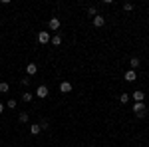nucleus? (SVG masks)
Here are the masks:
<instances>
[{"mask_svg": "<svg viewBox=\"0 0 149 147\" xmlns=\"http://www.w3.org/2000/svg\"><path fill=\"white\" fill-rule=\"evenodd\" d=\"M133 111H135V115H137V117H145L147 109H145L143 102H139V103H135V105H133Z\"/></svg>", "mask_w": 149, "mask_h": 147, "instance_id": "obj_1", "label": "nucleus"}, {"mask_svg": "<svg viewBox=\"0 0 149 147\" xmlns=\"http://www.w3.org/2000/svg\"><path fill=\"white\" fill-rule=\"evenodd\" d=\"M36 95H38V98H48V88H46V86H38Z\"/></svg>", "mask_w": 149, "mask_h": 147, "instance_id": "obj_2", "label": "nucleus"}, {"mask_svg": "<svg viewBox=\"0 0 149 147\" xmlns=\"http://www.w3.org/2000/svg\"><path fill=\"white\" fill-rule=\"evenodd\" d=\"M38 42H40V44H48V42H50V34H48V32H40V34H38Z\"/></svg>", "mask_w": 149, "mask_h": 147, "instance_id": "obj_3", "label": "nucleus"}, {"mask_svg": "<svg viewBox=\"0 0 149 147\" xmlns=\"http://www.w3.org/2000/svg\"><path fill=\"white\" fill-rule=\"evenodd\" d=\"M60 91H62V93H70V91H72V84H70V82H62V84H60Z\"/></svg>", "mask_w": 149, "mask_h": 147, "instance_id": "obj_4", "label": "nucleus"}, {"mask_svg": "<svg viewBox=\"0 0 149 147\" xmlns=\"http://www.w3.org/2000/svg\"><path fill=\"white\" fill-rule=\"evenodd\" d=\"M131 95H133V100H135V103H139V102H143V98H145V93H143V91H141V90H137V91H133V93H131Z\"/></svg>", "mask_w": 149, "mask_h": 147, "instance_id": "obj_5", "label": "nucleus"}, {"mask_svg": "<svg viewBox=\"0 0 149 147\" xmlns=\"http://www.w3.org/2000/svg\"><path fill=\"white\" fill-rule=\"evenodd\" d=\"M103 24H105V18H103V16H100V14H97V16H95V18H93V26H95V28H102Z\"/></svg>", "mask_w": 149, "mask_h": 147, "instance_id": "obj_6", "label": "nucleus"}, {"mask_svg": "<svg viewBox=\"0 0 149 147\" xmlns=\"http://www.w3.org/2000/svg\"><path fill=\"white\" fill-rule=\"evenodd\" d=\"M48 28H50V30H58V28H60V20H58V18H50Z\"/></svg>", "mask_w": 149, "mask_h": 147, "instance_id": "obj_7", "label": "nucleus"}, {"mask_svg": "<svg viewBox=\"0 0 149 147\" xmlns=\"http://www.w3.org/2000/svg\"><path fill=\"white\" fill-rule=\"evenodd\" d=\"M125 79L127 82H135V79H137V74H135L133 70H127L125 72Z\"/></svg>", "mask_w": 149, "mask_h": 147, "instance_id": "obj_8", "label": "nucleus"}, {"mask_svg": "<svg viewBox=\"0 0 149 147\" xmlns=\"http://www.w3.org/2000/svg\"><path fill=\"white\" fill-rule=\"evenodd\" d=\"M36 72H38V66H36V64H28V66H26V74H28V76H34Z\"/></svg>", "mask_w": 149, "mask_h": 147, "instance_id": "obj_9", "label": "nucleus"}, {"mask_svg": "<svg viewBox=\"0 0 149 147\" xmlns=\"http://www.w3.org/2000/svg\"><path fill=\"white\" fill-rule=\"evenodd\" d=\"M129 66H131V70H135V68H139V66H141V60H139V58H131V60H129Z\"/></svg>", "mask_w": 149, "mask_h": 147, "instance_id": "obj_10", "label": "nucleus"}, {"mask_svg": "<svg viewBox=\"0 0 149 147\" xmlns=\"http://www.w3.org/2000/svg\"><path fill=\"white\" fill-rule=\"evenodd\" d=\"M40 131H42V127H40L38 123H32V125H30V133H32V135H38Z\"/></svg>", "mask_w": 149, "mask_h": 147, "instance_id": "obj_11", "label": "nucleus"}, {"mask_svg": "<svg viewBox=\"0 0 149 147\" xmlns=\"http://www.w3.org/2000/svg\"><path fill=\"white\" fill-rule=\"evenodd\" d=\"M50 42H52L54 46H60V44H62V36H60V34H56L54 38H50Z\"/></svg>", "mask_w": 149, "mask_h": 147, "instance_id": "obj_12", "label": "nucleus"}, {"mask_svg": "<svg viewBox=\"0 0 149 147\" xmlns=\"http://www.w3.org/2000/svg\"><path fill=\"white\" fill-rule=\"evenodd\" d=\"M8 90H10V86L6 82H0V93H8Z\"/></svg>", "mask_w": 149, "mask_h": 147, "instance_id": "obj_13", "label": "nucleus"}, {"mask_svg": "<svg viewBox=\"0 0 149 147\" xmlns=\"http://www.w3.org/2000/svg\"><path fill=\"white\" fill-rule=\"evenodd\" d=\"M18 119H20V123H26V121H28V111H20Z\"/></svg>", "mask_w": 149, "mask_h": 147, "instance_id": "obj_14", "label": "nucleus"}, {"mask_svg": "<svg viewBox=\"0 0 149 147\" xmlns=\"http://www.w3.org/2000/svg\"><path fill=\"white\" fill-rule=\"evenodd\" d=\"M32 98H34V95H32L30 91H26V93H22V100H24V102H32Z\"/></svg>", "mask_w": 149, "mask_h": 147, "instance_id": "obj_15", "label": "nucleus"}, {"mask_svg": "<svg viewBox=\"0 0 149 147\" xmlns=\"http://www.w3.org/2000/svg\"><path fill=\"white\" fill-rule=\"evenodd\" d=\"M123 10H125V12H131V10H133V4H131V2H125V4H123Z\"/></svg>", "mask_w": 149, "mask_h": 147, "instance_id": "obj_16", "label": "nucleus"}, {"mask_svg": "<svg viewBox=\"0 0 149 147\" xmlns=\"http://www.w3.org/2000/svg\"><path fill=\"white\" fill-rule=\"evenodd\" d=\"M119 102H121V103H127V102H129V95H127V93H121V95H119Z\"/></svg>", "mask_w": 149, "mask_h": 147, "instance_id": "obj_17", "label": "nucleus"}, {"mask_svg": "<svg viewBox=\"0 0 149 147\" xmlns=\"http://www.w3.org/2000/svg\"><path fill=\"white\" fill-rule=\"evenodd\" d=\"M38 125H40L42 129H46V131H48V127H50V125H48V121H46V119H42V121H40V123H38Z\"/></svg>", "mask_w": 149, "mask_h": 147, "instance_id": "obj_18", "label": "nucleus"}, {"mask_svg": "<svg viewBox=\"0 0 149 147\" xmlns=\"http://www.w3.org/2000/svg\"><path fill=\"white\" fill-rule=\"evenodd\" d=\"M6 105H8L10 109H14V107H16V100H8V103H6Z\"/></svg>", "mask_w": 149, "mask_h": 147, "instance_id": "obj_19", "label": "nucleus"}, {"mask_svg": "<svg viewBox=\"0 0 149 147\" xmlns=\"http://www.w3.org/2000/svg\"><path fill=\"white\" fill-rule=\"evenodd\" d=\"M88 12H90V14H92L93 18H95V16H97V10H95V8H93V6H90V8H88Z\"/></svg>", "mask_w": 149, "mask_h": 147, "instance_id": "obj_20", "label": "nucleus"}, {"mask_svg": "<svg viewBox=\"0 0 149 147\" xmlns=\"http://www.w3.org/2000/svg\"><path fill=\"white\" fill-rule=\"evenodd\" d=\"M22 86H30V78H22Z\"/></svg>", "mask_w": 149, "mask_h": 147, "instance_id": "obj_21", "label": "nucleus"}, {"mask_svg": "<svg viewBox=\"0 0 149 147\" xmlns=\"http://www.w3.org/2000/svg\"><path fill=\"white\" fill-rule=\"evenodd\" d=\"M2 111H4V105H2V103H0V113H2Z\"/></svg>", "mask_w": 149, "mask_h": 147, "instance_id": "obj_22", "label": "nucleus"}]
</instances>
